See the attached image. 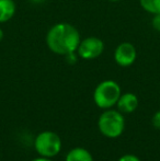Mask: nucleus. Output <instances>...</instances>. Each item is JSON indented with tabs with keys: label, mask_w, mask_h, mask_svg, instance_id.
Returning <instances> with one entry per match:
<instances>
[{
	"label": "nucleus",
	"mask_w": 160,
	"mask_h": 161,
	"mask_svg": "<svg viewBox=\"0 0 160 161\" xmlns=\"http://www.w3.org/2000/svg\"><path fill=\"white\" fill-rule=\"evenodd\" d=\"M66 161H93V158L87 149L76 147L67 153Z\"/></svg>",
	"instance_id": "nucleus-9"
},
{
	"label": "nucleus",
	"mask_w": 160,
	"mask_h": 161,
	"mask_svg": "<svg viewBox=\"0 0 160 161\" xmlns=\"http://www.w3.org/2000/svg\"><path fill=\"white\" fill-rule=\"evenodd\" d=\"M80 41L79 31L65 22L54 24L46 34L47 47L57 55L66 56L67 54L77 52Z\"/></svg>",
	"instance_id": "nucleus-1"
},
{
	"label": "nucleus",
	"mask_w": 160,
	"mask_h": 161,
	"mask_svg": "<svg viewBox=\"0 0 160 161\" xmlns=\"http://www.w3.org/2000/svg\"><path fill=\"white\" fill-rule=\"evenodd\" d=\"M34 147L40 156L53 158L57 156L62 149V139L54 131H42L37 135L36 139H35Z\"/></svg>",
	"instance_id": "nucleus-4"
},
{
	"label": "nucleus",
	"mask_w": 160,
	"mask_h": 161,
	"mask_svg": "<svg viewBox=\"0 0 160 161\" xmlns=\"http://www.w3.org/2000/svg\"><path fill=\"white\" fill-rule=\"evenodd\" d=\"M32 161H53L51 160V158H46V157H39V158H35V159H33Z\"/></svg>",
	"instance_id": "nucleus-15"
},
{
	"label": "nucleus",
	"mask_w": 160,
	"mask_h": 161,
	"mask_svg": "<svg viewBox=\"0 0 160 161\" xmlns=\"http://www.w3.org/2000/svg\"><path fill=\"white\" fill-rule=\"evenodd\" d=\"M116 106H118V110L121 113L130 114L138 108V97L134 93L126 92L124 94H121L120 99L116 103Z\"/></svg>",
	"instance_id": "nucleus-7"
},
{
	"label": "nucleus",
	"mask_w": 160,
	"mask_h": 161,
	"mask_svg": "<svg viewBox=\"0 0 160 161\" xmlns=\"http://www.w3.org/2000/svg\"><path fill=\"white\" fill-rule=\"evenodd\" d=\"M110 2H118V1H121V0H108Z\"/></svg>",
	"instance_id": "nucleus-18"
},
{
	"label": "nucleus",
	"mask_w": 160,
	"mask_h": 161,
	"mask_svg": "<svg viewBox=\"0 0 160 161\" xmlns=\"http://www.w3.org/2000/svg\"><path fill=\"white\" fill-rule=\"evenodd\" d=\"M3 36H4V33H3V31H2V29L0 28V42L3 40Z\"/></svg>",
	"instance_id": "nucleus-16"
},
{
	"label": "nucleus",
	"mask_w": 160,
	"mask_h": 161,
	"mask_svg": "<svg viewBox=\"0 0 160 161\" xmlns=\"http://www.w3.org/2000/svg\"><path fill=\"white\" fill-rule=\"evenodd\" d=\"M32 2H34V3H41V2H43L44 0H31Z\"/></svg>",
	"instance_id": "nucleus-17"
},
{
	"label": "nucleus",
	"mask_w": 160,
	"mask_h": 161,
	"mask_svg": "<svg viewBox=\"0 0 160 161\" xmlns=\"http://www.w3.org/2000/svg\"><path fill=\"white\" fill-rule=\"evenodd\" d=\"M152 25L157 32H160V13L158 14H154L152 20Z\"/></svg>",
	"instance_id": "nucleus-12"
},
{
	"label": "nucleus",
	"mask_w": 160,
	"mask_h": 161,
	"mask_svg": "<svg viewBox=\"0 0 160 161\" xmlns=\"http://www.w3.org/2000/svg\"><path fill=\"white\" fill-rule=\"evenodd\" d=\"M98 127L101 134L108 138H118L123 134L125 128L123 113L120 111L108 108L100 115L98 119Z\"/></svg>",
	"instance_id": "nucleus-3"
},
{
	"label": "nucleus",
	"mask_w": 160,
	"mask_h": 161,
	"mask_svg": "<svg viewBox=\"0 0 160 161\" xmlns=\"http://www.w3.org/2000/svg\"><path fill=\"white\" fill-rule=\"evenodd\" d=\"M121 94V87L116 81L104 80L94 89L93 101L98 108L108 110L116 105Z\"/></svg>",
	"instance_id": "nucleus-2"
},
{
	"label": "nucleus",
	"mask_w": 160,
	"mask_h": 161,
	"mask_svg": "<svg viewBox=\"0 0 160 161\" xmlns=\"http://www.w3.org/2000/svg\"><path fill=\"white\" fill-rule=\"evenodd\" d=\"M15 2L13 0H0V23L10 21L15 13Z\"/></svg>",
	"instance_id": "nucleus-8"
},
{
	"label": "nucleus",
	"mask_w": 160,
	"mask_h": 161,
	"mask_svg": "<svg viewBox=\"0 0 160 161\" xmlns=\"http://www.w3.org/2000/svg\"><path fill=\"white\" fill-rule=\"evenodd\" d=\"M65 57H66V60H67V63H68V64L74 65V64H76V63H77L78 57H79V56H78L77 52H74V53L67 54Z\"/></svg>",
	"instance_id": "nucleus-11"
},
{
	"label": "nucleus",
	"mask_w": 160,
	"mask_h": 161,
	"mask_svg": "<svg viewBox=\"0 0 160 161\" xmlns=\"http://www.w3.org/2000/svg\"><path fill=\"white\" fill-rule=\"evenodd\" d=\"M137 52L135 46L130 42H123L116 46L114 51V60L121 67H130L135 63Z\"/></svg>",
	"instance_id": "nucleus-6"
},
{
	"label": "nucleus",
	"mask_w": 160,
	"mask_h": 161,
	"mask_svg": "<svg viewBox=\"0 0 160 161\" xmlns=\"http://www.w3.org/2000/svg\"><path fill=\"white\" fill-rule=\"evenodd\" d=\"M152 123L156 129H160V111H157L152 119Z\"/></svg>",
	"instance_id": "nucleus-13"
},
{
	"label": "nucleus",
	"mask_w": 160,
	"mask_h": 161,
	"mask_svg": "<svg viewBox=\"0 0 160 161\" xmlns=\"http://www.w3.org/2000/svg\"><path fill=\"white\" fill-rule=\"evenodd\" d=\"M118 161H141V159H139V158L137 157V156L130 155V153H128V155L122 156V157Z\"/></svg>",
	"instance_id": "nucleus-14"
},
{
	"label": "nucleus",
	"mask_w": 160,
	"mask_h": 161,
	"mask_svg": "<svg viewBox=\"0 0 160 161\" xmlns=\"http://www.w3.org/2000/svg\"><path fill=\"white\" fill-rule=\"evenodd\" d=\"M104 52V43L97 36H89L80 41L77 48V54L80 58L86 60L96 59Z\"/></svg>",
	"instance_id": "nucleus-5"
},
{
	"label": "nucleus",
	"mask_w": 160,
	"mask_h": 161,
	"mask_svg": "<svg viewBox=\"0 0 160 161\" xmlns=\"http://www.w3.org/2000/svg\"><path fill=\"white\" fill-rule=\"evenodd\" d=\"M141 8L150 14L160 13V0H139Z\"/></svg>",
	"instance_id": "nucleus-10"
}]
</instances>
